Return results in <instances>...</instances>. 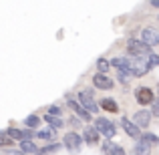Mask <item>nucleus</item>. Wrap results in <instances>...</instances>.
<instances>
[{
	"mask_svg": "<svg viewBox=\"0 0 159 155\" xmlns=\"http://www.w3.org/2000/svg\"><path fill=\"white\" fill-rule=\"evenodd\" d=\"M151 62L149 58H139V57H129V69H131L133 77H143L151 71Z\"/></svg>",
	"mask_w": 159,
	"mask_h": 155,
	"instance_id": "f257e3e1",
	"label": "nucleus"
},
{
	"mask_svg": "<svg viewBox=\"0 0 159 155\" xmlns=\"http://www.w3.org/2000/svg\"><path fill=\"white\" fill-rule=\"evenodd\" d=\"M127 51H129V57H139V58H149L153 54L151 47H147L143 40H135V39L129 40Z\"/></svg>",
	"mask_w": 159,
	"mask_h": 155,
	"instance_id": "f03ea898",
	"label": "nucleus"
},
{
	"mask_svg": "<svg viewBox=\"0 0 159 155\" xmlns=\"http://www.w3.org/2000/svg\"><path fill=\"white\" fill-rule=\"evenodd\" d=\"M77 101L83 105V107L87 109V111L93 115V113H97L99 111V105L95 103V99H93V91H89V89H85V91H81L79 93V97H77Z\"/></svg>",
	"mask_w": 159,
	"mask_h": 155,
	"instance_id": "7ed1b4c3",
	"label": "nucleus"
},
{
	"mask_svg": "<svg viewBox=\"0 0 159 155\" xmlns=\"http://www.w3.org/2000/svg\"><path fill=\"white\" fill-rule=\"evenodd\" d=\"M95 129H97L103 137H107L109 141L115 137V125H113L109 119H105V117H99V119L95 121Z\"/></svg>",
	"mask_w": 159,
	"mask_h": 155,
	"instance_id": "20e7f679",
	"label": "nucleus"
},
{
	"mask_svg": "<svg viewBox=\"0 0 159 155\" xmlns=\"http://www.w3.org/2000/svg\"><path fill=\"white\" fill-rule=\"evenodd\" d=\"M135 99L139 105H143V107H147V105H153L157 97H153V91L149 89V87H139V89L135 91Z\"/></svg>",
	"mask_w": 159,
	"mask_h": 155,
	"instance_id": "39448f33",
	"label": "nucleus"
},
{
	"mask_svg": "<svg viewBox=\"0 0 159 155\" xmlns=\"http://www.w3.org/2000/svg\"><path fill=\"white\" fill-rule=\"evenodd\" d=\"M62 143H65V147L69 149V151L77 153L79 149H81V145H83V137L79 135V133H66L65 139H62Z\"/></svg>",
	"mask_w": 159,
	"mask_h": 155,
	"instance_id": "423d86ee",
	"label": "nucleus"
},
{
	"mask_svg": "<svg viewBox=\"0 0 159 155\" xmlns=\"http://www.w3.org/2000/svg\"><path fill=\"white\" fill-rule=\"evenodd\" d=\"M141 40H143L147 47H157L159 44V30H155V28H151V26H147V28H143L141 30Z\"/></svg>",
	"mask_w": 159,
	"mask_h": 155,
	"instance_id": "0eeeda50",
	"label": "nucleus"
},
{
	"mask_svg": "<svg viewBox=\"0 0 159 155\" xmlns=\"http://www.w3.org/2000/svg\"><path fill=\"white\" fill-rule=\"evenodd\" d=\"M121 125H123L125 133H127L129 137H133V139H137V141H139L141 137H143V135H141V129L137 127V125L133 123V121H129L127 117H123V119H121Z\"/></svg>",
	"mask_w": 159,
	"mask_h": 155,
	"instance_id": "6e6552de",
	"label": "nucleus"
},
{
	"mask_svg": "<svg viewBox=\"0 0 159 155\" xmlns=\"http://www.w3.org/2000/svg\"><path fill=\"white\" fill-rule=\"evenodd\" d=\"M151 117H153V113L151 111H137L135 113V117H133V123L137 125V127H149V123H151Z\"/></svg>",
	"mask_w": 159,
	"mask_h": 155,
	"instance_id": "1a4fd4ad",
	"label": "nucleus"
},
{
	"mask_svg": "<svg viewBox=\"0 0 159 155\" xmlns=\"http://www.w3.org/2000/svg\"><path fill=\"white\" fill-rule=\"evenodd\" d=\"M93 85L97 87V89H101V91H109V89H113V79H109L107 75L97 73L93 77Z\"/></svg>",
	"mask_w": 159,
	"mask_h": 155,
	"instance_id": "9d476101",
	"label": "nucleus"
},
{
	"mask_svg": "<svg viewBox=\"0 0 159 155\" xmlns=\"http://www.w3.org/2000/svg\"><path fill=\"white\" fill-rule=\"evenodd\" d=\"M69 107H70V111H75V115L81 117L85 123H89V121H91V113L87 111V109L83 107V105L79 103V101H69Z\"/></svg>",
	"mask_w": 159,
	"mask_h": 155,
	"instance_id": "9b49d317",
	"label": "nucleus"
},
{
	"mask_svg": "<svg viewBox=\"0 0 159 155\" xmlns=\"http://www.w3.org/2000/svg\"><path fill=\"white\" fill-rule=\"evenodd\" d=\"M99 135H101V133H99L95 127H87L85 131H83V141L89 143V145H97L99 143Z\"/></svg>",
	"mask_w": 159,
	"mask_h": 155,
	"instance_id": "f8f14e48",
	"label": "nucleus"
},
{
	"mask_svg": "<svg viewBox=\"0 0 159 155\" xmlns=\"http://www.w3.org/2000/svg\"><path fill=\"white\" fill-rule=\"evenodd\" d=\"M103 153L105 155H125L123 147H119V145L113 143V141H105V143H103Z\"/></svg>",
	"mask_w": 159,
	"mask_h": 155,
	"instance_id": "ddd939ff",
	"label": "nucleus"
},
{
	"mask_svg": "<svg viewBox=\"0 0 159 155\" xmlns=\"http://www.w3.org/2000/svg\"><path fill=\"white\" fill-rule=\"evenodd\" d=\"M36 137H39V139H44V141H52L54 137H57V129H52V127L39 129V131H36Z\"/></svg>",
	"mask_w": 159,
	"mask_h": 155,
	"instance_id": "4468645a",
	"label": "nucleus"
},
{
	"mask_svg": "<svg viewBox=\"0 0 159 155\" xmlns=\"http://www.w3.org/2000/svg\"><path fill=\"white\" fill-rule=\"evenodd\" d=\"M133 153H135V155H149V153H151V145H149L147 141L139 139V143L135 145V149H133Z\"/></svg>",
	"mask_w": 159,
	"mask_h": 155,
	"instance_id": "2eb2a0df",
	"label": "nucleus"
},
{
	"mask_svg": "<svg viewBox=\"0 0 159 155\" xmlns=\"http://www.w3.org/2000/svg\"><path fill=\"white\" fill-rule=\"evenodd\" d=\"M20 151L26 155V153H39V149H36L34 141H20Z\"/></svg>",
	"mask_w": 159,
	"mask_h": 155,
	"instance_id": "dca6fc26",
	"label": "nucleus"
},
{
	"mask_svg": "<svg viewBox=\"0 0 159 155\" xmlns=\"http://www.w3.org/2000/svg\"><path fill=\"white\" fill-rule=\"evenodd\" d=\"M101 109H103V111H109V113H117V111H119V107H117V103L115 101H113V99H103V101H101Z\"/></svg>",
	"mask_w": 159,
	"mask_h": 155,
	"instance_id": "f3484780",
	"label": "nucleus"
},
{
	"mask_svg": "<svg viewBox=\"0 0 159 155\" xmlns=\"http://www.w3.org/2000/svg\"><path fill=\"white\" fill-rule=\"evenodd\" d=\"M6 135L14 141H24V129H16V127H10L6 131Z\"/></svg>",
	"mask_w": 159,
	"mask_h": 155,
	"instance_id": "a211bd4d",
	"label": "nucleus"
},
{
	"mask_svg": "<svg viewBox=\"0 0 159 155\" xmlns=\"http://www.w3.org/2000/svg\"><path fill=\"white\" fill-rule=\"evenodd\" d=\"M44 121L48 123V127H52V129H58V127H62V119L61 117H52V115H44Z\"/></svg>",
	"mask_w": 159,
	"mask_h": 155,
	"instance_id": "6ab92c4d",
	"label": "nucleus"
},
{
	"mask_svg": "<svg viewBox=\"0 0 159 155\" xmlns=\"http://www.w3.org/2000/svg\"><path fill=\"white\" fill-rule=\"evenodd\" d=\"M24 125H26L28 129H32V131H34V127H39V125H40V117H36V115H28L26 119H24Z\"/></svg>",
	"mask_w": 159,
	"mask_h": 155,
	"instance_id": "aec40b11",
	"label": "nucleus"
},
{
	"mask_svg": "<svg viewBox=\"0 0 159 155\" xmlns=\"http://www.w3.org/2000/svg\"><path fill=\"white\" fill-rule=\"evenodd\" d=\"M97 69H99L101 75H105L107 71L111 69V61H107V58H99V61H97Z\"/></svg>",
	"mask_w": 159,
	"mask_h": 155,
	"instance_id": "412c9836",
	"label": "nucleus"
},
{
	"mask_svg": "<svg viewBox=\"0 0 159 155\" xmlns=\"http://www.w3.org/2000/svg\"><path fill=\"white\" fill-rule=\"evenodd\" d=\"M58 149H61V145H58V143H52V145H47V147L39 149V153H36V155H47V153H54V151H58Z\"/></svg>",
	"mask_w": 159,
	"mask_h": 155,
	"instance_id": "4be33fe9",
	"label": "nucleus"
},
{
	"mask_svg": "<svg viewBox=\"0 0 159 155\" xmlns=\"http://www.w3.org/2000/svg\"><path fill=\"white\" fill-rule=\"evenodd\" d=\"M12 145H14V139H10L6 133L0 131V147H12Z\"/></svg>",
	"mask_w": 159,
	"mask_h": 155,
	"instance_id": "5701e85b",
	"label": "nucleus"
},
{
	"mask_svg": "<svg viewBox=\"0 0 159 155\" xmlns=\"http://www.w3.org/2000/svg\"><path fill=\"white\" fill-rule=\"evenodd\" d=\"M143 141H147L149 145H153V143H159V137L157 135H153V133H143V137H141Z\"/></svg>",
	"mask_w": 159,
	"mask_h": 155,
	"instance_id": "b1692460",
	"label": "nucleus"
},
{
	"mask_svg": "<svg viewBox=\"0 0 159 155\" xmlns=\"http://www.w3.org/2000/svg\"><path fill=\"white\" fill-rule=\"evenodd\" d=\"M117 79H119L123 85H127L129 83V79H131V75H127V73H117Z\"/></svg>",
	"mask_w": 159,
	"mask_h": 155,
	"instance_id": "393cba45",
	"label": "nucleus"
},
{
	"mask_svg": "<svg viewBox=\"0 0 159 155\" xmlns=\"http://www.w3.org/2000/svg\"><path fill=\"white\" fill-rule=\"evenodd\" d=\"M61 109L57 107V105H52V107H48V115H52V117H61Z\"/></svg>",
	"mask_w": 159,
	"mask_h": 155,
	"instance_id": "a878e982",
	"label": "nucleus"
},
{
	"mask_svg": "<svg viewBox=\"0 0 159 155\" xmlns=\"http://www.w3.org/2000/svg\"><path fill=\"white\" fill-rule=\"evenodd\" d=\"M151 113H153V115H157V117H159V97H157L155 101H153V105H151Z\"/></svg>",
	"mask_w": 159,
	"mask_h": 155,
	"instance_id": "bb28decb",
	"label": "nucleus"
},
{
	"mask_svg": "<svg viewBox=\"0 0 159 155\" xmlns=\"http://www.w3.org/2000/svg\"><path fill=\"white\" fill-rule=\"evenodd\" d=\"M149 62H151L153 66H159V57L157 54H151V57H149Z\"/></svg>",
	"mask_w": 159,
	"mask_h": 155,
	"instance_id": "cd10ccee",
	"label": "nucleus"
},
{
	"mask_svg": "<svg viewBox=\"0 0 159 155\" xmlns=\"http://www.w3.org/2000/svg\"><path fill=\"white\" fill-rule=\"evenodd\" d=\"M151 6H153V8H159V0H155V2H151Z\"/></svg>",
	"mask_w": 159,
	"mask_h": 155,
	"instance_id": "c85d7f7f",
	"label": "nucleus"
}]
</instances>
